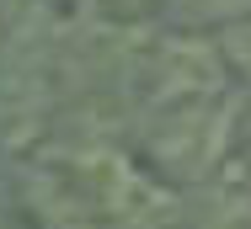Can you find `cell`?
<instances>
[{
    "label": "cell",
    "instance_id": "cell-2",
    "mask_svg": "<svg viewBox=\"0 0 251 229\" xmlns=\"http://www.w3.org/2000/svg\"><path fill=\"white\" fill-rule=\"evenodd\" d=\"M235 101L219 86V69L203 53H182L171 80L145 112V149L160 176H214L235 144Z\"/></svg>",
    "mask_w": 251,
    "mask_h": 229
},
{
    "label": "cell",
    "instance_id": "cell-1",
    "mask_svg": "<svg viewBox=\"0 0 251 229\" xmlns=\"http://www.w3.org/2000/svg\"><path fill=\"white\" fill-rule=\"evenodd\" d=\"M64 229H187L171 182L118 149H80L49 171Z\"/></svg>",
    "mask_w": 251,
    "mask_h": 229
},
{
    "label": "cell",
    "instance_id": "cell-3",
    "mask_svg": "<svg viewBox=\"0 0 251 229\" xmlns=\"http://www.w3.org/2000/svg\"><path fill=\"white\" fill-rule=\"evenodd\" d=\"M208 229H251V128L235 134L230 155L214 171V213Z\"/></svg>",
    "mask_w": 251,
    "mask_h": 229
}]
</instances>
